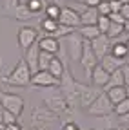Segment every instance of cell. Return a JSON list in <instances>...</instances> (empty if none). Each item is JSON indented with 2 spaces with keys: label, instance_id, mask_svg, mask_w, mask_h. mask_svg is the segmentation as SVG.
Wrapping results in <instances>:
<instances>
[{
  "label": "cell",
  "instance_id": "obj_53",
  "mask_svg": "<svg viewBox=\"0 0 129 130\" xmlns=\"http://www.w3.org/2000/svg\"><path fill=\"white\" fill-rule=\"evenodd\" d=\"M122 2H129V0H122Z\"/></svg>",
  "mask_w": 129,
  "mask_h": 130
},
{
  "label": "cell",
  "instance_id": "obj_55",
  "mask_svg": "<svg viewBox=\"0 0 129 130\" xmlns=\"http://www.w3.org/2000/svg\"><path fill=\"white\" fill-rule=\"evenodd\" d=\"M113 130H118V128H113Z\"/></svg>",
  "mask_w": 129,
  "mask_h": 130
},
{
  "label": "cell",
  "instance_id": "obj_14",
  "mask_svg": "<svg viewBox=\"0 0 129 130\" xmlns=\"http://www.w3.org/2000/svg\"><path fill=\"white\" fill-rule=\"evenodd\" d=\"M38 58H40V47H38V43L31 45L27 51H24V60L27 61V65H29V69H31V72H33V74L40 71V67H38Z\"/></svg>",
  "mask_w": 129,
  "mask_h": 130
},
{
  "label": "cell",
  "instance_id": "obj_9",
  "mask_svg": "<svg viewBox=\"0 0 129 130\" xmlns=\"http://www.w3.org/2000/svg\"><path fill=\"white\" fill-rule=\"evenodd\" d=\"M0 101H2L6 110H11L13 114H17L20 118L24 112V98L13 92H0Z\"/></svg>",
  "mask_w": 129,
  "mask_h": 130
},
{
  "label": "cell",
  "instance_id": "obj_20",
  "mask_svg": "<svg viewBox=\"0 0 129 130\" xmlns=\"http://www.w3.org/2000/svg\"><path fill=\"white\" fill-rule=\"evenodd\" d=\"M98 16H100L98 9L87 6L82 13H80V20H82V25H89V24H96V22H98Z\"/></svg>",
  "mask_w": 129,
  "mask_h": 130
},
{
  "label": "cell",
  "instance_id": "obj_28",
  "mask_svg": "<svg viewBox=\"0 0 129 130\" xmlns=\"http://www.w3.org/2000/svg\"><path fill=\"white\" fill-rule=\"evenodd\" d=\"M44 13H45V16H49V18L58 20V18H60V13H62V6L56 4V2H47Z\"/></svg>",
  "mask_w": 129,
  "mask_h": 130
},
{
  "label": "cell",
  "instance_id": "obj_51",
  "mask_svg": "<svg viewBox=\"0 0 129 130\" xmlns=\"http://www.w3.org/2000/svg\"><path fill=\"white\" fill-rule=\"evenodd\" d=\"M26 2H27V0H20V4H26Z\"/></svg>",
  "mask_w": 129,
  "mask_h": 130
},
{
  "label": "cell",
  "instance_id": "obj_10",
  "mask_svg": "<svg viewBox=\"0 0 129 130\" xmlns=\"http://www.w3.org/2000/svg\"><path fill=\"white\" fill-rule=\"evenodd\" d=\"M17 42L18 47L22 51H27L31 45H35L38 42V31L35 27H29V25H22L17 32Z\"/></svg>",
  "mask_w": 129,
  "mask_h": 130
},
{
  "label": "cell",
  "instance_id": "obj_22",
  "mask_svg": "<svg viewBox=\"0 0 129 130\" xmlns=\"http://www.w3.org/2000/svg\"><path fill=\"white\" fill-rule=\"evenodd\" d=\"M33 16H37V14L31 11L26 4H18V6H17V9H15L13 18H15V20H18V22H27V20L33 18Z\"/></svg>",
  "mask_w": 129,
  "mask_h": 130
},
{
  "label": "cell",
  "instance_id": "obj_33",
  "mask_svg": "<svg viewBox=\"0 0 129 130\" xmlns=\"http://www.w3.org/2000/svg\"><path fill=\"white\" fill-rule=\"evenodd\" d=\"M96 25H98V29H100L102 35H105L107 29H109V25H111V18H109L107 14H100V16H98V22H96Z\"/></svg>",
  "mask_w": 129,
  "mask_h": 130
},
{
  "label": "cell",
  "instance_id": "obj_4",
  "mask_svg": "<svg viewBox=\"0 0 129 130\" xmlns=\"http://www.w3.org/2000/svg\"><path fill=\"white\" fill-rule=\"evenodd\" d=\"M58 119V114H55L45 105L33 107L31 110V130H49L51 123Z\"/></svg>",
  "mask_w": 129,
  "mask_h": 130
},
{
  "label": "cell",
  "instance_id": "obj_41",
  "mask_svg": "<svg viewBox=\"0 0 129 130\" xmlns=\"http://www.w3.org/2000/svg\"><path fill=\"white\" fill-rule=\"evenodd\" d=\"M120 123H122V125H125V126H129V112H127V114H124V116H120Z\"/></svg>",
  "mask_w": 129,
  "mask_h": 130
},
{
  "label": "cell",
  "instance_id": "obj_27",
  "mask_svg": "<svg viewBox=\"0 0 129 130\" xmlns=\"http://www.w3.org/2000/svg\"><path fill=\"white\" fill-rule=\"evenodd\" d=\"M111 53L115 54V56H118V58L127 60V56H129V49H127L125 42H115V43L111 45Z\"/></svg>",
  "mask_w": 129,
  "mask_h": 130
},
{
  "label": "cell",
  "instance_id": "obj_23",
  "mask_svg": "<svg viewBox=\"0 0 129 130\" xmlns=\"http://www.w3.org/2000/svg\"><path fill=\"white\" fill-rule=\"evenodd\" d=\"M120 85H125V81H124V72H122V67H120V69H116V71H113V72L109 74V81L105 83L104 90H107V89H111V87H120Z\"/></svg>",
  "mask_w": 129,
  "mask_h": 130
},
{
  "label": "cell",
  "instance_id": "obj_30",
  "mask_svg": "<svg viewBox=\"0 0 129 130\" xmlns=\"http://www.w3.org/2000/svg\"><path fill=\"white\" fill-rule=\"evenodd\" d=\"M26 6L33 11L35 14H38V13H42L44 9H45V6H47V0H27L26 2Z\"/></svg>",
  "mask_w": 129,
  "mask_h": 130
},
{
  "label": "cell",
  "instance_id": "obj_3",
  "mask_svg": "<svg viewBox=\"0 0 129 130\" xmlns=\"http://www.w3.org/2000/svg\"><path fill=\"white\" fill-rule=\"evenodd\" d=\"M31 78H33V72H31L27 61L24 58H20L17 61V65L13 67V71L2 78V81L11 87H27V85H31Z\"/></svg>",
  "mask_w": 129,
  "mask_h": 130
},
{
  "label": "cell",
  "instance_id": "obj_50",
  "mask_svg": "<svg viewBox=\"0 0 129 130\" xmlns=\"http://www.w3.org/2000/svg\"><path fill=\"white\" fill-rule=\"evenodd\" d=\"M118 130H129V128H127V126H124V128H118Z\"/></svg>",
  "mask_w": 129,
  "mask_h": 130
},
{
  "label": "cell",
  "instance_id": "obj_2",
  "mask_svg": "<svg viewBox=\"0 0 129 130\" xmlns=\"http://www.w3.org/2000/svg\"><path fill=\"white\" fill-rule=\"evenodd\" d=\"M58 89L62 90L64 98H66V101L69 105V108L75 112L80 105H78V81L75 79V76L71 74L69 67L66 65V71H64L62 78H60V85Z\"/></svg>",
  "mask_w": 129,
  "mask_h": 130
},
{
  "label": "cell",
  "instance_id": "obj_52",
  "mask_svg": "<svg viewBox=\"0 0 129 130\" xmlns=\"http://www.w3.org/2000/svg\"><path fill=\"white\" fill-rule=\"evenodd\" d=\"M82 130H93V128H82Z\"/></svg>",
  "mask_w": 129,
  "mask_h": 130
},
{
  "label": "cell",
  "instance_id": "obj_43",
  "mask_svg": "<svg viewBox=\"0 0 129 130\" xmlns=\"http://www.w3.org/2000/svg\"><path fill=\"white\" fill-rule=\"evenodd\" d=\"M124 32L129 36V18H127V20H125V24H124Z\"/></svg>",
  "mask_w": 129,
  "mask_h": 130
},
{
  "label": "cell",
  "instance_id": "obj_49",
  "mask_svg": "<svg viewBox=\"0 0 129 130\" xmlns=\"http://www.w3.org/2000/svg\"><path fill=\"white\" fill-rule=\"evenodd\" d=\"M125 90H127V98H129V85H127V87H125Z\"/></svg>",
  "mask_w": 129,
  "mask_h": 130
},
{
  "label": "cell",
  "instance_id": "obj_11",
  "mask_svg": "<svg viewBox=\"0 0 129 130\" xmlns=\"http://www.w3.org/2000/svg\"><path fill=\"white\" fill-rule=\"evenodd\" d=\"M31 83L35 87H42V89H49V87H58L60 85V78L53 76L49 71H38L33 74Z\"/></svg>",
  "mask_w": 129,
  "mask_h": 130
},
{
  "label": "cell",
  "instance_id": "obj_21",
  "mask_svg": "<svg viewBox=\"0 0 129 130\" xmlns=\"http://www.w3.org/2000/svg\"><path fill=\"white\" fill-rule=\"evenodd\" d=\"M105 92H107V96H109V100H111V103H113V105L120 103L122 100H125V98H127L125 85H120V87H111V89H107Z\"/></svg>",
  "mask_w": 129,
  "mask_h": 130
},
{
  "label": "cell",
  "instance_id": "obj_12",
  "mask_svg": "<svg viewBox=\"0 0 129 130\" xmlns=\"http://www.w3.org/2000/svg\"><path fill=\"white\" fill-rule=\"evenodd\" d=\"M58 22L62 25H67V27H73V29H78L82 25V20H80V13L69 6H62V13H60V18Z\"/></svg>",
  "mask_w": 129,
  "mask_h": 130
},
{
  "label": "cell",
  "instance_id": "obj_26",
  "mask_svg": "<svg viewBox=\"0 0 129 130\" xmlns=\"http://www.w3.org/2000/svg\"><path fill=\"white\" fill-rule=\"evenodd\" d=\"M18 4H20V0H0L2 14H4V16H9V18H13L15 9H17V6H18Z\"/></svg>",
  "mask_w": 129,
  "mask_h": 130
},
{
  "label": "cell",
  "instance_id": "obj_45",
  "mask_svg": "<svg viewBox=\"0 0 129 130\" xmlns=\"http://www.w3.org/2000/svg\"><path fill=\"white\" fill-rule=\"evenodd\" d=\"M0 130H6V123L4 121H0Z\"/></svg>",
  "mask_w": 129,
  "mask_h": 130
},
{
  "label": "cell",
  "instance_id": "obj_32",
  "mask_svg": "<svg viewBox=\"0 0 129 130\" xmlns=\"http://www.w3.org/2000/svg\"><path fill=\"white\" fill-rule=\"evenodd\" d=\"M113 112H115L118 118L124 116V114H127V112H129V98H125V100H122L120 103H116V105H115V110H113Z\"/></svg>",
  "mask_w": 129,
  "mask_h": 130
},
{
  "label": "cell",
  "instance_id": "obj_7",
  "mask_svg": "<svg viewBox=\"0 0 129 130\" xmlns=\"http://www.w3.org/2000/svg\"><path fill=\"white\" fill-rule=\"evenodd\" d=\"M102 90H100V87H96V85H86V83H78V105H80V108H87L96 98H98V94H100Z\"/></svg>",
  "mask_w": 129,
  "mask_h": 130
},
{
  "label": "cell",
  "instance_id": "obj_1",
  "mask_svg": "<svg viewBox=\"0 0 129 130\" xmlns=\"http://www.w3.org/2000/svg\"><path fill=\"white\" fill-rule=\"evenodd\" d=\"M42 101H44V105L47 108H51L55 114H58V118H69V116L75 114L69 108L66 98H64V94H62V90L58 87H49V90L44 94Z\"/></svg>",
  "mask_w": 129,
  "mask_h": 130
},
{
  "label": "cell",
  "instance_id": "obj_56",
  "mask_svg": "<svg viewBox=\"0 0 129 130\" xmlns=\"http://www.w3.org/2000/svg\"><path fill=\"white\" fill-rule=\"evenodd\" d=\"M127 128H129V126H127Z\"/></svg>",
  "mask_w": 129,
  "mask_h": 130
},
{
  "label": "cell",
  "instance_id": "obj_34",
  "mask_svg": "<svg viewBox=\"0 0 129 130\" xmlns=\"http://www.w3.org/2000/svg\"><path fill=\"white\" fill-rule=\"evenodd\" d=\"M96 9H98L100 14H111V4H109V0H102V2L96 6Z\"/></svg>",
  "mask_w": 129,
  "mask_h": 130
},
{
  "label": "cell",
  "instance_id": "obj_42",
  "mask_svg": "<svg viewBox=\"0 0 129 130\" xmlns=\"http://www.w3.org/2000/svg\"><path fill=\"white\" fill-rule=\"evenodd\" d=\"M102 2V0H86V6H89V7H96Z\"/></svg>",
  "mask_w": 129,
  "mask_h": 130
},
{
  "label": "cell",
  "instance_id": "obj_24",
  "mask_svg": "<svg viewBox=\"0 0 129 130\" xmlns=\"http://www.w3.org/2000/svg\"><path fill=\"white\" fill-rule=\"evenodd\" d=\"M47 71H49L53 76H56V78H62L64 71H66V63H64V60H60L55 54L53 60H51V63H49V67H47Z\"/></svg>",
  "mask_w": 129,
  "mask_h": 130
},
{
  "label": "cell",
  "instance_id": "obj_19",
  "mask_svg": "<svg viewBox=\"0 0 129 130\" xmlns=\"http://www.w3.org/2000/svg\"><path fill=\"white\" fill-rule=\"evenodd\" d=\"M76 32L80 36H82L84 40H87V42H91L93 38H96V36H100L102 32H100V29H98V25L96 24H89V25H80L78 29H76Z\"/></svg>",
  "mask_w": 129,
  "mask_h": 130
},
{
  "label": "cell",
  "instance_id": "obj_48",
  "mask_svg": "<svg viewBox=\"0 0 129 130\" xmlns=\"http://www.w3.org/2000/svg\"><path fill=\"white\" fill-rule=\"evenodd\" d=\"M55 2H56V4H60V6H62V2H64V0H55Z\"/></svg>",
  "mask_w": 129,
  "mask_h": 130
},
{
  "label": "cell",
  "instance_id": "obj_47",
  "mask_svg": "<svg viewBox=\"0 0 129 130\" xmlns=\"http://www.w3.org/2000/svg\"><path fill=\"white\" fill-rule=\"evenodd\" d=\"M125 45H127V49H129V36H127V40H125Z\"/></svg>",
  "mask_w": 129,
  "mask_h": 130
},
{
  "label": "cell",
  "instance_id": "obj_44",
  "mask_svg": "<svg viewBox=\"0 0 129 130\" xmlns=\"http://www.w3.org/2000/svg\"><path fill=\"white\" fill-rule=\"evenodd\" d=\"M2 112H4V105H2V101H0V121H2Z\"/></svg>",
  "mask_w": 129,
  "mask_h": 130
},
{
  "label": "cell",
  "instance_id": "obj_39",
  "mask_svg": "<svg viewBox=\"0 0 129 130\" xmlns=\"http://www.w3.org/2000/svg\"><path fill=\"white\" fill-rule=\"evenodd\" d=\"M120 13H122V16L127 20L129 18V2H122V9H120Z\"/></svg>",
  "mask_w": 129,
  "mask_h": 130
},
{
  "label": "cell",
  "instance_id": "obj_54",
  "mask_svg": "<svg viewBox=\"0 0 129 130\" xmlns=\"http://www.w3.org/2000/svg\"><path fill=\"white\" fill-rule=\"evenodd\" d=\"M127 63H129V56H127Z\"/></svg>",
  "mask_w": 129,
  "mask_h": 130
},
{
  "label": "cell",
  "instance_id": "obj_36",
  "mask_svg": "<svg viewBox=\"0 0 129 130\" xmlns=\"http://www.w3.org/2000/svg\"><path fill=\"white\" fill-rule=\"evenodd\" d=\"M62 130H82V128H80L75 121H66L62 125Z\"/></svg>",
  "mask_w": 129,
  "mask_h": 130
},
{
  "label": "cell",
  "instance_id": "obj_16",
  "mask_svg": "<svg viewBox=\"0 0 129 130\" xmlns=\"http://www.w3.org/2000/svg\"><path fill=\"white\" fill-rule=\"evenodd\" d=\"M127 60H124V58H118V56H115L113 53H107L102 60H100V65L107 71V72H113V71H116V69H120L122 65L125 63Z\"/></svg>",
  "mask_w": 129,
  "mask_h": 130
},
{
  "label": "cell",
  "instance_id": "obj_38",
  "mask_svg": "<svg viewBox=\"0 0 129 130\" xmlns=\"http://www.w3.org/2000/svg\"><path fill=\"white\" fill-rule=\"evenodd\" d=\"M122 72H124V81H125V87L129 85V63L125 61L122 65Z\"/></svg>",
  "mask_w": 129,
  "mask_h": 130
},
{
  "label": "cell",
  "instance_id": "obj_46",
  "mask_svg": "<svg viewBox=\"0 0 129 130\" xmlns=\"http://www.w3.org/2000/svg\"><path fill=\"white\" fill-rule=\"evenodd\" d=\"M73 2H76V4H86V0H73Z\"/></svg>",
  "mask_w": 129,
  "mask_h": 130
},
{
  "label": "cell",
  "instance_id": "obj_25",
  "mask_svg": "<svg viewBox=\"0 0 129 130\" xmlns=\"http://www.w3.org/2000/svg\"><path fill=\"white\" fill-rule=\"evenodd\" d=\"M58 25H60V22L55 20V18H49V16H45V18L40 22V27H42V31H44V35H49V36L58 29Z\"/></svg>",
  "mask_w": 129,
  "mask_h": 130
},
{
  "label": "cell",
  "instance_id": "obj_18",
  "mask_svg": "<svg viewBox=\"0 0 129 130\" xmlns=\"http://www.w3.org/2000/svg\"><path fill=\"white\" fill-rule=\"evenodd\" d=\"M98 119V125H102V130H113V128H120V118L115 112L105 114V116L96 118Z\"/></svg>",
  "mask_w": 129,
  "mask_h": 130
},
{
  "label": "cell",
  "instance_id": "obj_40",
  "mask_svg": "<svg viewBox=\"0 0 129 130\" xmlns=\"http://www.w3.org/2000/svg\"><path fill=\"white\" fill-rule=\"evenodd\" d=\"M6 130H22V125H18L17 121H15V123H7Z\"/></svg>",
  "mask_w": 129,
  "mask_h": 130
},
{
  "label": "cell",
  "instance_id": "obj_31",
  "mask_svg": "<svg viewBox=\"0 0 129 130\" xmlns=\"http://www.w3.org/2000/svg\"><path fill=\"white\" fill-rule=\"evenodd\" d=\"M53 53H47V51H40V58H38V67L40 71H47V67H49V63L53 60Z\"/></svg>",
  "mask_w": 129,
  "mask_h": 130
},
{
  "label": "cell",
  "instance_id": "obj_17",
  "mask_svg": "<svg viewBox=\"0 0 129 130\" xmlns=\"http://www.w3.org/2000/svg\"><path fill=\"white\" fill-rule=\"evenodd\" d=\"M38 47H40V51H47V53H53V54H56L58 51H60V42H58V38H53V36H49V35H44L42 38H38Z\"/></svg>",
  "mask_w": 129,
  "mask_h": 130
},
{
  "label": "cell",
  "instance_id": "obj_5",
  "mask_svg": "<svg viewBox=\"0 0 129 130\" xmlns=\"http://www.w3.org/2000/svg\"><path fill=\"white\" fill-rule=\"evenodd\" d=\"M113 110H115V105L111 103V100H109V96H107L105 90H102L98 94V98H96V100L86 108V112L89 114V116H93V118L105 116V114H111Z\"/></svg>",
  "mask_w": 129,
  "mask_h": 130
},
{
  "label": "cell",
  "instance_id": "obj_6",
  "mask_svg": "<svg viewBox=\"0 0 129 130\" xmlns=\"http://www.w3.org/2000/svg\"><path fill=\"white\" fill-rule=\"evenodd\" d=\"M67 43V56L71 61H80V56H82V51H84V38L78 35V32H69L67 36H64Z\"/></svg>",
  "mask_w": 129,
  "mask_h": 130
},
{
  "label": "cell",
  "instance_id": "obj_29",
  "mask_svg": "<svg viewBox=\"0 0 129 130\" xmlns=\"http://www.w3.org/2000/svg\"><path fill=\"white\" fill-rule=\"evenodd\" d=\"M122 32H124V24H118V22H111V25H109V29H107V32L105 35L113 40V38H120L122 36Z\"/></svg>",
  "mask_w": 129,
  "mask_h": 130
},
{
  "label": "cell",
  "instance_id": "obj_35",
  "mask_svg": "<svg viewBox=\"0 0 129 130\" xmlns=\"http://www.w3.org/2000/svg\"><path fill=\"white\" fill-rule=\"evenodd\" d=\"M17 118H18L17 114H13L11 110H6V108H4V112H2V121H4L6 125H7V123H15V121H17Z\"/></svg>",
  "mask_w": 129,
  "mask_h": 130
},
{
  "label": "cell",
  "instance_id": "obj_15",
  "mask_svg": "<svg viewBox=\"0 0 129 130\" xmlns=\"http://www.w3.org/2000/svg\"><path fill=\"white\" fill-rule=\"evenodd\" d=\"M109 74H111V72H107L102 65L98 63V65H95V67H93V72H91V79H89V81H91L93 85L104 89L105 83L109 81Z\"/></svg>",
  "mask_w": 129,
  "mask_h": 130
},
{
  "label": "cell",
  "instance_id": "obj_13",
  "mask_svg": "<svg viewBox=\"0 0 129 130\" xmlns=\"http://www.w3.org/2000/svg\"><path fill=\"white\" fill-rule=\"evenodd\" d=\"M91 47H93V51H95V54H96V58L98 60H102L107 53H111V38L107 36V35H100V36H96V38H93L91 42Z\"/></svg>",
  "mask_w": 129,
  "mask_h": 130
},
{
  "label": "cell",
  "instance_id": "obj_8",
  "mask_svg": "<svg viewBox=\"0 0 129 130\" xmlns=\"http://www.w3.org/2000/svg\"><path fill=\"white\" fill-rule=\"evenodd\" d=\"M78 63L82 65V69H84L87 79H91L93 67H95V65H98L100 60L96 58V54H95V51H93V47H91V43H89L87 40H84V51H82V56H80V61H78Z\"/></svg>",
  "mask_w": 129,
  "mask_h": 130
},
{
  "label": "cell",
  "instance_id": "obj_37",
  "mask_svg": "<svg viewBox=\"0 0 129 130\" xmlns=\"http://www.w3.org/2000/svg\"><path fill=\"white\" fill-rule=\"evenodd\" d=\"M109 4H111V13H116L122 9V0H109Z\"/></svg>",
  "mask_w": 129,
  "mask_h": 130
}]
</instances>
